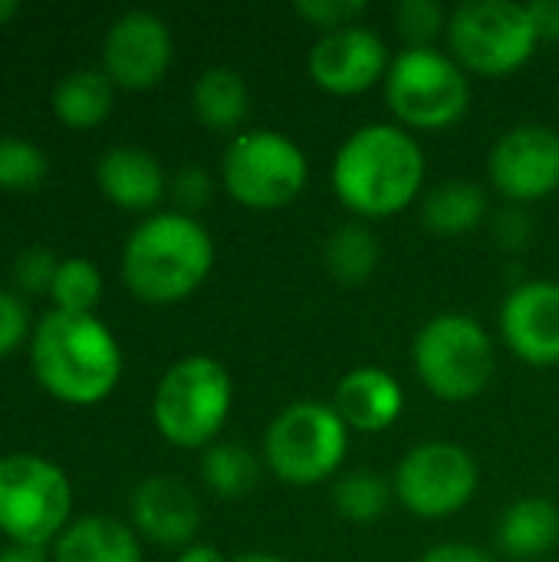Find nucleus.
Here are the masks:
<instances>
[{"label":"nucleus","instance_id":"1","mask_svg":"<svg viewBox=\"0 0 559 562\" xmlns=\"http://www.w3.org/2000/svg\"><path fill=\"white\" fill-rule=\"evenodd\" d=\"M425 151L399 122H372L356 128L333 158V191L359 221H385L422 198Z\"/></svg>","mask_w":559,"mask_h":562},{"label":"nucleus","instance_id":"2","mask_svg":"<svg viewBox=\"0 0 559 562\" xmlns=\"http://www.w3.org/2000/svg\"><path fill=\"white\" fill-rule=\"evenodd\" d=\"M30 369L49 398L89 408L115 392L125 356L112 329L96 313L49 310L33 326Z\"/></svg>","mask_w":559,"mask_h":562},{"label":"nucleus","instance_id":"3","mask_svg":"<svg viewBox=\"0 0 559 562\" xmlns=\"http://www.w3.org/2000/svg\"><path fill=\"white\" fill-rule=\"evenodd\" d=\"M214 270V237L181 211L148 214L122 247V280L142 303L188 300Z\"/></svg>","mask_w":559,"mask_h":562},{"label":"nucleus","instance_id":"4","mask_svg":"<svg viewBox=\"0 0 559 562\" xmlns=\"http://www.w3.org/2000/svg\"><path fill=\"white\" fill-rule=\"evenodd\" d=\"M231 372L211 356H185L158 379L152 422L158 435L175 448H211L231 415Z\"/></svg>","mask_w":559,"mask_h":562},{"label":"nucleus","instance_id":"5","mask_svg":"<svg viewBox=\"0 0 559 562\" xmlns=\"http://www.w3.org/2000/svg\"><path fill=\"white\" fill-rule=\"evenodd\" d=\"M412 362L422 385L435 398L471 402L488 389L497 352L488 329L474 316L438 313L418 329L412 342Z\"/></svg>","mask_w":559,"mask_h":562},{"label":"nucleus","instance_id":"6","mask_svg":"<svg viewBox=\"0 0 559 562\" xmlns=\"http://www.w3.org/2000/svg\"><path fill=\"white\" fill-rule=\"evenodd\" d=\"M385 102L402 128H448L471 105V79L451 53L405 46L385 72Z\"/></svg>","mask_w":559,"mask_h":562},{"label":"nucleus","instance_id":"7","mask_svg":"<svg viewBox=\"0 0 559 562\" xmlns=\"http://www.w3.org/2000/svg\"><path fill=\"white\" fill-rule=\"evenodd\" d=\"M72 524L69 474L40 454L0 458V533L7 543L53 547Z\"/></svg>","mask_w":559,"mask_h":562},{"label":"nucleus","instance_id":"8","mask_svg":"<svg viewBox=\"0 0 559 562\" xmlns=\"http://www.w3.org/2000/svg\"><path fill=\"white\" fill-rule=\"evenodd\" d=\"M349 451V428L333 405L293 402L273 415L264 431V461L270 474L293 487H313L339 474Z\"/></svg>","mask_w":559,"mask_h":562},{"label":"nucleus","instance_id":"9","mask_svg":"<svg viewBox=\"0 0 559 562\" xmlns=\"http://www.w3.org/2000/svg\"><path fill=\"white\" fill-rule=\"evenodd\" d=\"M310 181L306 151L277 128H250L231 138L221 158V184L250 211H277Z\"/></svg>","mask_w":559,"mask_h":562},{"label":"nucleus","instance_id":"10","mask_svg":"<svg viewBox=\"0 0 559 562\" xmlns=\"http://www.w3.org/2000/svg\"><path fill=\"white\" fill-rule=\"evenodd\" d=\"M445 36L451 56L478 76H507L540 46L527 3L517 0H465L451 10Z\"/></svg>","mask_w":559,"mask_h":562},{"label":"nucleus","instance_id":"11","mask_svg":"<svg viewBox=\"0 0 559 562\" xmlns=\"http://www.w3.org/2000/svg\"><path fill=\"white\" fill-rule=\"evenodd\" d=\"M481 484L478 461L458 441L432 438L402 454L392 474L395 501L425 520H441L465 510Z\"/></svg>","mask_w":559,"mask_h":562},{"label":"nucleus","instance_id":"12","mask_svg":"<svg viewBox=\"0 0 559 562\" xmlns=\"http://www.w3.org/2000/svg\"><path fill=\"white\" fill-rule=\"evenodd\" d=\"M488 175L514 204L554 194L559 188V132L540 122L507 128L488 155Z\"/></svg>","mask_w":559,"mask_h":562},{"label":"nucleus","instance_id":"13","mask_svg":"<svg viewBox=\"0 0 559 562\" xmlns=\"http://www.w3.org/2000/svg\"><path fill=\"white\" fill-rule=\"evenodd\" d=\"M175 59L168 23L152 10H125L112 20L102 43V72L115 89L142 92L165 79Z\"/></svg>","mask_w":559,"mask_h":562},{"label":"nucleus","instance_id":"14","mask_svg":"<svg viewBox=\"0 0 559 562\" xmlns=\"http://www.w3.org/2000/svg\"><path fill=\"white\" fill-rule=\"evenodd\" d=\"M389 66L392 56L385 40L362 23L320 33L306 56L310 79L333 95H359L376 82H385Z\"/></svg>","mask_w":559,"mask_h":562},{"label":"nucleus","instance_id":"15","mask_svg":"<svg viewBox=\"0 0 559 562\" xmlns=\"http://www.w3.org/2000/svg\"><path fill=\"white\" fill-rule=\"evenodd\" d=\"M501 336L530 366L559 362V283L524 280L501 303Z\"/></svg>","mask_w":559,"mask_h":562},{"label":"nucleus","instance_id":"16","mask_svg":"<svg viewBox=\"0 0 559 562\" xmlns=\"http://www.w3.org/2000/svg\"><path fill=\"white\" fill-rule=\"evenodd\" d=\"M128 517H132V530L142 540L185 550L198 537L201 504L188 491V484L165 474H152L132 491Z\"/></svg>","mask_w":559,"mask_h":562},{"label":"nucleus","instance_id":"17","mask_svg":"<svg viewBox=\"0 0 559 562\" xmlns=\"http://www.w3.org/2000/svg\"><path fill=\"white\" fill-rule=\"evenodd\" d=\"M333 408L349 431L379 435L405 412V392L392 372L379 366H356L336 382Z\"/></svg>","mask_w":559,"mask_h":562},{"label":"nucleus","instance_id":"18","mask_svg":"<svg viewBox=\"0 0 559 562\" xmlns=\"http://www.w3.org/2000/svg\"><path fill=\"white\" fill-rule=\"evenodd\" d=\"M99 191L122 211H155L168 191L161 161L138 145H115L96 165Z\"/></svg>","mask_w":559,"mask_h":562},{"label":"nucleus","instance_id":"19","mask_svg":"<svg viewBox=\"0 0 559 562\" xmlns=\"http://www.w3.org/2000/svg\"><path fill=\"white\" fill-rule=\"evenodd\" d=\"M53 562H142V540L115 517H79L49 547Z\"/></svg>","mask_w":559,"mask_h":562},{"label":"nucleus","instance_id":"20","mask_svg":"<svg viewBox=\"0 0 559 562\" xmlns=\"http://www.w3.org/2000/svg\"><path fill=\"white\" fill-rule=\"evenodd\" d=\"M497 550L507 560H540L559 543V510L547 497H521L497 520Z\"/></svg>","mask_w":559,"mask_h":562},{"label":"nucleus","instance_id":"21","mask_svg":"<svg viewBox=\"0 0 559 562\" xmlns=\"http://www.w3.org/2000/svg\"><path fill=\"white\" fill-rule=\"evenodd\" d=\"M491 211L488 191L468 178L438 181L422 194V224L438 237L471 234Z\"/></svg>","mask_w":559,"mask_h":562},{"label":"nucleus","instance_id":"22","mask_svg":"<svg viewBox=\"0 0 559 562\" xmlns=\"http://www.w3.org/2000/svg\"><path fill=\"white\" fill-rule=\"evenodd\" d=\"M191 109L198 122L211 132H234L250 112V89L244 72L234 66H211L194 79Z\"/></svg>","mask_w":559,"mask_h":562},{"label":"nucleus","instance_id":"23","mask_svg":"<svg viewBox=\"0 0 559 562\" xmlns=\"http://www.w3.org/2000/svg\"><path fill=\"white\" fill-rule=\"evenodd\" d=\"M115 105V82L102 69H72L53 89V112L59 125L86 132L109 119Z\"/></svg>","mask_w":559,"mask_h":562},{"label":"nucleus","instance_id":"24","mask_svg":"<svg viewBox=\"0 0 559 562\" xmlns=\"http://www.w3.org/2000/svg\"><path fill=\"white\" fill-rule=\"evenodd\" d=\"M379 240L372 234V227L366 221H343L339 227L329 231L326 237V247H323V260H326V270L346 283V286H356V283H366L376 267H379Z\"/></svg>","mask_w":559,"mask_h":562},{"label":"nucleus","instance_id":"25","mask_svg":"<svg viewBox=\"0 0 559 562\" xmlns=\"http://www.w3.org/2000/svg\"><path fill=\"white\" fill-rule=\"evenodd\" d=\"M260 461L247 445L237 441H214L201 454V481L221 501H241L260 484Z\"/></svg>","mask_w":559,"mask_h":562},{"label":"nucleus","instance_id":"26","mask_svg":"<svg viewBox=\"0 0 559 562\" xmlns=\"http://www.w3.org/2000/svg\"><path fill=\"white\" fill-rule=\"evenodd\" d=\"M395 501L392 481L376 471H346L336 477L333 507L349 524H376Z\"/></svg>","mask_w":559,"mask_h":562},{"label":"nucleus","instance_id":"27","mask_svg":"<svg viewBox=\"0 0 559 562\" xmlns=\"http://www.w3.org/2000/svg\"><path fill=\"white\" fill-rule=\"evenodd\" d=\"M49 300H53V310H59V313H96V306L102 300L99 267L89 257L59 260Z\"/></svg>","mask_w":559,"mask_h":562},{"label":"nucleus","instance_id":"28","mask_svg":"<svg viewBox=\"0 0 559 562\" xmlns=\"http://www.w3.org/2000/svg\"><path fill=\"white\" fill-rule=\"evenodd\" d=\"M49 175L46 151L20 135H0V191H36Z\"/></svg>","mask_w":559,"mask_h":562},{"label":"nucleus","instance_id":"29","mask_svg":"<svg viewBox=\"0 0 559 562\" xmlns=\"http://www.w3.org/2000/svg\"><path fill=\"white\" fill-rule=\"evenodd\" d=\"M448 10L438 0H402L395 7V30L409 46H435V40L448 30Z\"/></svg>","mask_w":559,"mask_h":562},{"label":"nucleus","instance_id":"30","mask_svg":"<svg viewBox=\"0 0 559 562\" xmlns=\"http://www.w3.org/2000/svg\"><path fill=\"white\" fill-rule=\"evenodd\" d=\"M293 10L297 16L313 23L320 33H333V30L359 23V16L366 13V3L362 0H297Z\"/></svg>","mask_w":559,"mask_h":562},{"label":"nucleus","instance_id":"31","mask_svg":"<svg viewBox=\"0 0 559 562\" xmlns=\"http://www.w3.org/2000/svg\"><path fill=\"white\" fill-rule=\"evenodd\" d=\"M56 254L46 247H26L23 254H16L13 260V283L20 286V293H49L53 290V277H56Z\"/></svg>","mask_w":559,"mask_h":562},{"label":"nucleus","instance_id":"32","mask_svg":"<svg viewBox=\"0 0 559 562\" xmlns=\"http://www.w3.org/2000/svg\"><path fill=\"white\" fill-rule=\"evenodd\" d=\"M30 313L13 290H0V359L13 356L23 342L30 346Z\"/></svg>","mask_w":559,"mask_h":562},{"label":"nucleus","instance_id":"33","mask_svg":"<svg viewBox=\"0 0 559 562\" xmlns=\"http://www.w3.org/2000/svg\"><path fill=\"white\" fill-rule=\"evenodd\" d=\"M171 194H175V201H178V211L194 217V211H201V207L211 201V194H214V178H211L201 165H188V168H181V171L175 175Z\"/></svg>","mask_w":559,"mask_h":562},{"label":"nucleus","instance_id":"34","mask_svg":"<svg viewBox=\"0 0 559 562\" xmlns=\"http://www.w3.org/2000/svg\"><path fill=\"white\" fill-rule=\"evenodd\" d=\"M534 234V221L521 211V207H507L494 217V240L504 250H521L530 244Z\"/></svg>","mask_w":559,"mask_h":562},{"label":"nucleus","instance_id":"35","mask_svg":"<svg viewBox=\"0 0 559 562\" xmlns=\"http://www.w3.org/2000/svg\"><path fill=\"white\" fill-rule=\"evenodd\" d=\"M527 13L534 20V30H537L540 43L559 40V0H530Z\"/></svg>","mask_w":559,"mask_h":562},{"label":"nucleus","instance_id":"36","mask_svg":"<svg viewBox=\"0 0 559 562\" xmlns=\"http://www.w3.org/2000/svg\"><path fill=\"white\" fill-rule=\"evenodd\" d=\"M418 562H494L484 550L471 543H438L432 547Z\"/></svg>","mask_w":559,"mask_h":562},{"label":"nucleus","instance_id":"37","mask_svg":"<svg viewBox=\"0 0 559 562\" xmlns=\"http://www.w3.org/2000/svg\"><path fill=\"white\" fill-rule=\"evenodd\" d=\"M0 562H53V557L43 547H23V543H7L0 550Z\"/></svg>","mask_w":559,"mask_h":562},{"label":"nucleus","instance_id":"38","mask_svg":"<svg viewBox=\"0 0 559 562\" xmlns=\"http://www.w3.org/2000/svg\"><path fill=\"white\" fill-rule=\"evenodd\" d=\"M175 562H231L217 547H211V543H191V547H185L181 553H178V560Z\"/></svg>","mask_w":559,"mask_h":562},{"label":"nucleus","instance_id":"39","mask_svg":"<svg viewBox=\"0 0 559 562\" xmlns=\"http://www.w3.org/2000/svg\"><path fill=\"white\" fill-rule=\"evenodd\" d=\"M231 562H290L283 560V557H277V553H264V550H250V553H241V557H234Z\"/></svg>","mask_w":559,"mask_h":562},{"label":"nucleus","instance_id":"40","mask_svg":"<svg viewBox=\"0 0 559 562\" xmlns=\"http://www.w3.org/2000/svg\"><path fill=\"white\" fill-rule=\"evenodd\" d=\"M16 13H20V7H16L13 0H0V26H3V23H10Z\"/></svg>","mask_w":559,"mask_h":562}]
</instances>
